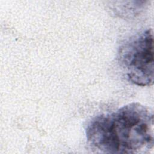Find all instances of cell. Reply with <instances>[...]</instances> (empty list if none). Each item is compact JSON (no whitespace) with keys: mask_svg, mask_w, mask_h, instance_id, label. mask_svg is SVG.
I'll return each mask as SVG.
<instances>
[{"mask_svg":"<svg viewBox=\"0 0 154 154\" xmlns=\"http://www.w3.org/2000/svg\"><path fill=\"white\" fill-rule=\"evenodd\" d=\"M119 61L128 78L139 86L153 83V36L147 29L130 38L120 49Z\"/></svg>","mask_w":154,"mask_h":154,"instance_id":"cell-2","label":"cell"},{"mask_svg":"<svg viewBox=\"0 0 154 154\" xmlns=\"http://www.w3.org/2000/svg\"><path fill=\"white\" fill-rule=\"evenodd\" d=\"M153 126L152 111L133 102L93 118L86 136L91 147L101 153H145L153 147Z\"/></svg>","mask_w":154,"mask_h":154,"instance_id":"cell-1","label":"cell"}]
</instances>
